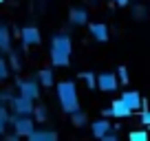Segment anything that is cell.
Masks as SVG:
<instances>
[{
    "label": "cell",
    "mask_w": 150,
    "mask_h": 141,
    "mask_svg": "<svg viewBox=\"0 0 150 141\" xmlns=\"http://www.w3.org/2000/svg\"><path fill=\"white\" fill-rule=\"evenodd\" d=\"M71 121H73V126H77V128H82V126H86V115L82 113V110H75V113H71Z\"/></svg>",
    "instance_id": "obj_16"
},
{
    "label": "cell",
    "mask_w": 150,
    "mask_h": 141,
    "mask_svg": "<svg viewBox=\"0 0 150 141\" xmlns=\"http://www.w3.org/2000/svg\"><path fill=\"white\" fill-rule=\"evenodd\" d=\"M11 66H13L16 70L20 68V62H18V55H16V53H11Z\"/></svg>",
    "instance_id": "obj_27"
},
{
    "label": "cell",
    "mask_w": 150,
    "mask_h": 141,
    "mask_svg": "<svg viewBox=\"0 0 150 141\" xmlns=\"http://www.w3.org/2000/svg\"><path fill=\"white\" fill-rule=\"evenodd\" d=\"M104 117H112V108H106V110H104Z\"/></svg>",
    "instance_id": "obj_29"
},
{
    "label": "cell",
    "mask_w": 150,
    "mask_h": 141,
    "mask_svg": "<svg viewBox=\"0 0 150 141\" xmlns=\"http://www.w3.org/2000/svg\"><path fill=\"white\" fill-rule=\"evenodd\" d=\"M27 139L29 141H57V132L55 130H33Z\"/></svg>",
    "instance_id": "obj_11"
},
{
    "label": "cell",
    "mask_w": 150,
    "mask_h": 141,
    "mask_svg": "<svg viewBox=\"0 0 150 141\" xmlns=\"http://www.w3.org/2000/svg\"><path fill=\"white\" fill-rule=\"evenodd\" d=\"M71 51L73 44L66 33H55L51 40V62L53 66H69L71 64Z\"/></svg>",
    "instance_id": "obj_1"
},
{
    "label": "cell",
    "mask_w": 150,
    "mask_h": 141,
    "mask_svg": "<svg viewBox=\"0 0 150 141\" xmlns=\"http://www.w3.org/2000/svg\"><path fill=\"white\" fill-rule=\"evenodd\" d=\"M11 126H13V130L20 137H29L35 130V121L31 119V115H16V117H11Z\"/></svg>",
    "instance_id": "obj_3"
},
{
    "label": "cell",
    "mask_w": 150,
    "mask_h": 141,
    "mask_svg": "<svg viewBox=\"0 0 150 141\" xmlns=\"http://www.w3.org/2000/svg\"><path fill=\"white\" fill-rule=\"evenodd\" d=\"M119 77L117 73H110V70H106V73H99L97 75V88L104 90V93H115V90L119 88Z\"/></svg>",
    "instance_id": "obj_4"
},
{
    "label": "cell",
    "mask_w": 150,
    "mask_h": 141,
    "mask_svg": "<svg viewBox=\"0 0 150 141\" xmlns=\"http://www.w3.org/2000/svg\"><path fill=\"white\" fill-rule=\"evenodd\" d=\"M91 132H93V137L102 139L106 132H110V121H108V119H97V121H93L91 123Z\"/></svg>",
    "instance_id": "obj_10"
},
{
    "label": "cell",
    "mask_w": 150,
    "mask_h": 141,
    "mask_svg": "<svg viewBox=\"0 0 150 141\" xmlns=\"http://www.w3.org/2000/svg\"><path fill=\"white\" fill-rule=\"evenodd\" d=\"M117 77H119L122 84H128V82H130V75H128V68H126V66H119V68H117Z\"/></svg>",
    "instance_id": "obj_20"
},
{
    "label": "cell",
    "mask_w": 150,
    "mask_h": 141,
    "mask_svg": "<svg viewBox=\"0 0 150 141\" xmlns=\"http://www.w3.org/2000/svg\"><path fill=\"white\" fill-rule=\"evenodd\" d=\"M0 102L5 104V102H13V93H11V90H2V93H0Z\"/></svg>",
    "instance_id": "obj_24"
},
{
    "label": "cell",
    "mask_w": 150,
    "mask_h": 141,
    "mask_svg": "<svg viewBox=\"0 0 150 141\" xmlns=\"http://www.w3.org/2000/svg\"><path fill=\"white\" fill-rule=\"evenodd\" d=\"M128 139H130V141H148V128H146V130H132V132H128Z\"/></svg>",
    "instance_id": "obj_17"
},
{
    "label": "cell",
    "mask_w": 150,
    "mask_h": 141,
    "mask_svg": "<svg viewBox=\"0 0 150 141\" xmlns=\"http://www.w3.org/2000/svg\"><path fill=\"white\" fill-rule=\"evenodd\" d=\"M110 108H112V117H115V119H126V117H130V115H132V108L124 102L122 97L115 99V102L110 104Z\"/></svg>",
    "instance_id": "obj_8"
},
{
    "label": "cell",
    "mask_w": 150,
    "mask_h": 141,
    "mask_svg": "<svg viewBox=\"0 0 150 141\" xmlns=\"http://www.w3.org/2000/svg\"><path fill=\"white\" fill-rule=\"evenodd\" d=\"M0 135H2V132H0Z\"/></svg>",
    "instance_id": "obj_30"
},
{
    "label": "cell",
    "mask_w": 150,
    "mask_h": 141,
    "mask_svg": "<svg viewBox=\"0 0 150 141\" xmlns=\"http://www.w3.org/2000/svg\"><path fill=\"white\" fill-rule=\"evenodd\" d=\"M20 40H22V47H33V44H40L42 42V35L35 27H24L20 31Z\"/></svg>",
    "instance_id": "obj_7"
},
{
    "label": "cell",
    "mask_w": 150,
    "mask_h": 141,
    "mask_svg": "<svg viewBox=\"0 0 150 141\" xmlns=\"http://www.w3.org/2000/svg\"><path fill=\"white\" fill-rule=\"evenodd\" d=\"M69 20H71V24H75V27H82V24L88 22V13H86L84 9H71Z\"/></svg>",
    "instance_id": "obj_13"
},
{
    "label": "cell",
    "mask_w": 150,
    "mask_h": 141,
    "mask_svg": "<svg viewBox=\"0 0 150 141\" xmlns=\"http://www.w3.org/2000/svg\"><path fill=\"white\" fill-rule=\"evenodd\" d=\"M7 77H9V64L0 57V80H7Z\"/></svg>",
    "instance_id": "obj_22"
},
{
    "label": "cell",
    "mask_w": 150,
    "mask_h": 141,
    "mask_svg": "<svg viewBox=\"0 0 150 141\" xmlns=\"http://www.w3.org/2000/svg\"><path fill=\"white\" fill-rule=\"evenodd\" d=\"M82 80L86 82V86H88L91 90H95V86H97V77H95V73L86 70V73H82Z\"/></svg>",
    "instance_id": "obj_18"
},
{
    "label": "cell",
    "mask_w": 150,
    "mask_h": 141,
    "mask_svg": "<svg viewBox=\"0 0 150 141\" xmlns=\"http://www.w3.org/2000/svg\"><path fill=\"white\" fill-rule=\"evenodd\" d=\"M122 99L130 106L132 110H144V99H141V95L137 93V90H124Z\"/></svg>",
    "instance_id": "obj_9"
},
{
    "label": "cell",
    "mask_w": 150,
    "mask_h": 141,
    "mask_svg": "<svg viewBox=\"0 0 150 141\" xmlns=\"http://www.w3.org/2000/svg\"><path fill=\"white\" fill-rule=\"evenodd\" d=\"M11 108H13L16 115H33V99L24 97V95H18V97H13V102H11Z\"/></svg>",
    "instance_id": "obj_5"
},
{
    "label": "cell",
    "mask_w": 150,
    "mask_h": 141,
    "mask_svg": "<svg viewBox=\"0 0 150 141\" xmlns=\"http://www.w3.org/2000/svg\"><path fill=\"white\" fill-rule=\"evenodd\" d=\"M0 2H2V0H0Z\"/></svg>",
    "instance_id": "obj_31"
},
{
    "label": "cell",
    "mask_w": 150,
    "mask_h": 141,
    "mask_svg": "<svg viewBox=\"0 0 150 141\" xmlns=\"http://www.w3.org/2000/svg\"><path fill=\"white\" fill-rule=\"evenodd\" d=\"M57 99L64 113H75L80 110V97H77V88L73 82H60L57 84Z\"/></svg>",
    "instance_id": "obj_2"
},
{
    "label": "cell",
    "mask_w": 150,
    "mask_h": 141,
    "mask_svg": "<svg viewBox=\"0 0 150 141\" xmlns=\"http://www.w3.org/2000/svg\"><path fill=\"white\" fill-rule=\"evenodd\" d=\"M38 80H40V84H42V86H53L55 77H53V70L51 68H42L40 73H38Z\"/></svg>",
    "instance_id": "obj_15"
},
{
    "label": "cell",
    "mask_w": 150,
    "mask_h": 141,
    "mask_svg": "<svg viewBox=\"0 0 150 141\" xmlns=\"http://www.w3.org/2000/svg\"><path fill=\"white\" fill-rule=\"evenodd\" d=\"M18 88H20V95L33 99V102L40 97V86H38V82H33V80H20L18 82Z\"/></svg>",
    "instance_id": "obj_6"
},
{
    "label": "cell",
    "mask_w": 150,
    "mask_h": 141,
    "mask_svg": "<svg viewBox=\"0 0 150 141\" xmlns=\"http://www.w3.org/2000/svg\"><path fill=\"white\" fill-rule=\"evenodd\" d=\"M130 0H115V5H119V7H126Z\"/></svg>",
    "instance_id": "obj_28"
},
{
    "label": "cell",
    "mask_w": 150,
    "mask_h": 141,
    "mask_svg": "<svg viewBox=\"0 0 150 141\" xmlns=\"http://www.w3.org/2000/svg\"><path fill=\"white\" fill-rule=\"evenodd\" d=\"M102 139H104V141H117V132H106Z\"/></svg>",
    "instance_id": "obj_26"
},
{
    "label": "cell",
    "mask_w": 150,
    "mask_h": 141,
    "mask_svg": "<svg viewBox=\"0 0 150 141\" xmlns=\"http://www.w3.org/2000/svg\"><path fill=\"white\" fill-rule=\"evenodd\" d=\"M88 29H91V35H93L97 42H106V40H108V27H106V24H102V22H93Z\"/></svg>",
    "instance_id": "obj_12"
},
{
    "label": "cell",
    "mask_w": 150,
    "mask_h": 141,
    "mask_svg": "<svg viewBox=\"0 0 150 141\" xmlns=\"http://www.w3.org/2000/svg\"><path fill=\"white\" fill-rule=\"evenodd\" d=\"M33 115H35V121H44V119H47V108H44V106H35V108H33Z\"/></svg>",
    "instance_id": "obj_21"
},
{
    "label": "cell",
    "mask_w": 150,
    "mask_h": 141,
    "mask_svg": "<svg viewBox=\"0 0 150 141\" xmlns=\"http://www.w3.org/2000/svg\"><path fill=\"white\" fill-rule=\"evenodd\" d=\"M141 123L150 130V110L148 108H144V113H141Z\"/></svg>",
    "instance_id": "obj_23"
},
{
    "label": "cell",
    "mask_w": 150,
    "mask_h": 141,
    "mask_svg": "<svg viewBox=\"0 0 150 141\" xmlns=\"http://www.w3.org/2000/svg\"><path fill=\"white\" fill-rule=\"evenodd\" d=\"M9 121H11L9 113H7V108L2 106V104H0V132H2V130L7 128V123H9Z\"/></svg>",
    "instance_id": "obj_19"
},
{
    "label": "cell",
    "mask_w": 150,
    "mask_h": 141,
    "mask_svg": "<svg viewBox=\"0 0 150 141\" xmlns=\"http://www.w3.org/2000/svg\"><path fill=\"white\" fill-rule=\"evenodd\" d=\"M144 16H146V9H144V7H135V18L141 20Z\"/></svg>",
    "instance_id": "obj_25"
},
{
    "label": "cell",
    "mask_w": 150,
    "mask_h": 141,
    "mask_svg": "<svg viewBox=\"0 0 150 141\" xmlns=\"http://www.w3.org/2000/svg\"><path fill=\"white\" fill-rule=\"evenodd\" d=\"M0 51H7L11 53V35H9V29L0 24Z\"/></svg>",
    "instance_id": "obj_14"
}]
</instances>
